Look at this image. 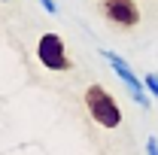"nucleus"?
I'll return each instance as SVG.
<instances>
[{"label":"nucleus","instance_id":"f257e3e1","mask_svg":"<svg viewBox=\"0 0 158 155\" xmlns=\"http://www.w3.org/2000/svg\"><path fill=\"white\" fill-rule=\"evenodd\" d=\"M85 110H88V116L98 122L100 128H118L122 125V110H118V103L113 100V94L103 88V85H88L85 88Z\"/></svg>","mask_w":158,"mask_h":155},{"label":"nucleus","instance_id":"f03ea898","mask_svg":"<svg viewBox=\"0 0 158 155\" xmlns=\"http://www.w3.org/2000/svg\"><path fill=\"white\" fill-rule=\"evenodd\" d=\"M100 58L110 61V67L116 70V76L128 85V91H131V97L137 100V107H143V110H149V91H146V85H143V79L131 70V64L122 58L118 52H113V49H100Z\"/></svg>","mask_w":158,"mask_h":155},{"label":"nucleus","instance_id":"7ed1b4c3","mask_svg":"<svg viewBox=\"0 0 158 155\" xmlns=\"http://www.w3.org/2000/svg\"><path fill=\"white\" fill-rule=\"evenodd\" d=\"M37 58L46 70H70L73 67L67 58V46H64L61 34H43L37 40Z\"/></svg>","mask_w":158,"mask_h":155},{"label":"nucleus","instance_id":"20e7f679","mask_svg":"<svg viewBox=\"0 0 158 155\" xmlns=\"http://www.w3.org/2000/svg\"><path fill=\"white\" fill-rule=\"evenodd\" d=\"M103 19H110L116 27H137L140 24V6L137 0H100Z\"/></svg>","mask_w":158,"mask_h":155},{"label":"nucleus","instance_id":"39448f33","mask_svg":"<svg viewBox=\"0 0 158 155\" xmlns=\"http://www.w3.org/2000/svg\"><path fill=\"white\" fill-rule=\"evenodd\" d=\"M143 85H146V91L152 97H158V73H149V76L143 79Z\"/></svg>","mask_w":158,"mask_h":155},{"label":"nucleus","instance_id":"423d86ee","mask_svg":"<svg viewBox=\"0 0 158 155\" xmlns=\"http://www.w3.org/2000/svg\"><path fill=\"white\" fill-rule=\"evenodd\" d=\"M146 155H158V140H155V137L146 140Z\"/></svg>","mask_w":158,"mask_h":155},{"label":"nucleus","instance_id":"0eeeda50","mask_svg":"<svg viewBox=\"0 0 158 155\" xmlns=\"http://www.w3.org/2000/svg\"><path fill=\"white\" fill-rule=\"evenodd\" d=\"M40 3H43V9H46V12H52V15L58 12V6H55V0H40Z\"/></svg>","mask_w":158,"mask_h":155},{"label":"nucleus","instance_id":"6e6552de","mask_svg":"<svg viewBox=\"0 0 158 155\" xmlns=\"http://www.w3.org/2000/svg\"><path fill=\"white\" fill-rule=\"evenodd\" d=\"M0 3H9V0H0Z\"/></svg>","mask_w":158,"mask_h":155}]
</instances>
